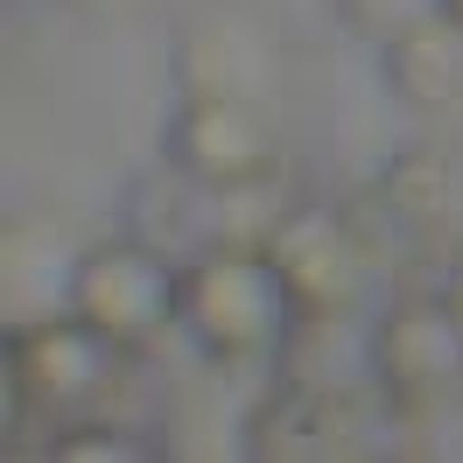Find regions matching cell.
Wrapping results in <instances>:
<instances>
[{
  "mask_svg": "<svg viewBox=\"0 0 463 463\" xmlns=\"http://www.w3.org/2000/svg\"><path fill=\"white\" fill-rule=\"evenodd\" d=\"M175 323L197 337L211 365H260L288 345L302 317H295L288 281L274 274L267 246H211L197 267H183Z\"/></svg>",
  "mask_w": 463,
  "mask_h": 463,
  "instance_id": "cell-1",
  "label": "cell"
},
{
  "mask_svg": "<svg viewBox=\"0 0 463 463\" xmlns=\"http://www.w3.org/2000/svg\"><path fill=\"white\" fill-rule=\"evenodd\" d=\"M119 351L127 345L106 337L99 323H85L78 309L7 323V407L14 414L78 421L119 379Z\"/></svg>",
  "mask_w": 463,
  "mask_h": 463,
  "instance_id": "cell-2",
  "label": "cell"
},
{
  "mask_svg": "<svg viewBox=\"0 0 463 463\" xmlns=\"http://www.w3.org/2000/svg\"><path fill=\"white\" fill-rule=\"evenodd\" d=\"M267 260L288 281V302L302 323H345L365 295V267L373 246L358 239L351 218L323 211V203H295L281 211V225L267 232Z\"/></svg>",
  "mask_w": 463,
  "mask_h": 463,
  "instance_id": "cell-3",
  "label": "cell"
},
{
  "mask_svg": "<svg viewBox=\"0 0 463 463\" xmlns=\"http://www.w3.org/2000/svg\"><path fill=\"white\" fill-rule=\"evenodd\" d=\"M71 309L134 351V345H147L155 330L175 323V309H183V274H169L147 246H91V253L71 260Z\"/></svg>",
  "mask_w": 463,
  "mask_h": 463,
  "instance_id": "cell-4",
  "label": "cell"
},
{
  "mask_svg": "<svg viewBox=\"0 0 463 463\" xmlns=\"http://www.w3.org/2000/svg\"><path fill=\"white\" fill-rule=\"evenodd\" d=\"M373 365L379 386L401 414L449 401V386H463V323L449 302H401L393 317L373 330Z\"/></svg>",
  "mask_w": 463,
  "mask_h": 463,
  "instance_id": "cell-5",
  "label": "cell"
},
{
  "mask_svg": "<svg viewBox=\"0 0 463 463\" xmlns=\"http://www.w3.org/2000/svg\"><path fill=\"white\" fill-rule=\"evenodd\" d=\"M169 155L183 175H197L211 190L274 169V141H267V119L253 99H183L169 127Z\"/></svg>",
  "mask_w": 463,
  "mask_h": 463,
  "instance_id": "cell-6",
  "label": "cell"
},
{
  "mask_svg": "<svg viewBox=\"0 0 463 463\" xmlns=\"http://www.w3.org/2000/svg\"><path fill=\"white\" fill-rule=\"evenodd\" d=\"M175 78H183V99H253L260 106L274 91V78H281V57L260 35V22L197 14L175 43Z\"/></svg>",
  "mask_w": 463,
  "mask_h": 463,
  "instance_id": "cell-7",
  "label": "cell"
},
{
  "mask_svg": "<svg viewBox=\"0 0 463 463\" xmlns=\"http://www.w3.org/2000/svg\"><path fill=\"white\" fill-rule=\"evenodd\" d=\"M253 457H345L358 449V421H351L345 393H323V386H288L260 407V421L246 435Z\"/></svg>",
  "mask_w": 463,
  "mask_h": 463,
  "instance_id": "cell-8",
  "label": "cell"
},
{
  "mask_svg": "<svg viewBox=\"0 0 463 463\" xmlns=\"http://www.w3.org/2000/svg\"><path fill=\"white\" fill-rule=\"evenodd\" d=\"M386 78L414 113H442L463 99V22L442 7L421 29H407L386 43Z\"/></svg>",
  "mask_w": 463,
  "mask_h": 463,
  "instance_id": "cell-9",
  "label": "cell"
},
{
  "mask_svg": "<svg viewBox=\"0 0 463 463\" xmlns=\"http://www.w3.org/2000/svg\"><path fill=\"white\" fill-rule=\"evenodd\" d=\"M379 203H386V218H401L414 232H435L449 211H457V169L442 162V155H401L386 183H379Z\"/></svg>",
  "mask_w": 463,
  "mask_h": 463,
  "instance_id": "cell-10",
  "label": "cell"
},
{
  "mask_svg": "<svg viewBox=\"0 0 463 463\" xmlns=\"http://www.w3.org/2000/svg\"><path fill=\"white\" fill-rule=\"evenodd\" d=\"M43 457H57V463H85V457L134 463V457H147V442H134V435H119V429H106V421H63V429H50Z\"/></svg>",
  "mask_w": 463,
  "mask_h": 463,
  "instance_id": "cell-11",
  "label": "cell"
},
{
  "mask_svg": "<svg viewBox=\"0 0 463 463\" xmlns=\"http://www.w3.org/2000/svg\"><path fill=\"white\" fill-rule=\"evenodd\" d=\"M429 14H442V0H345V22H351L358 35H373L379 50H386L393 35L421 29Z\"/></svg>",
  "mask_w": 463,
  "mask_h": 463,
  "instance_id": "cell-12",
  "label": "cell"
},
{
  "mask_svg": "<svg viewBox=\"0 0 463 463\" xmlns=\"http://www.w3.org/2000/svg\"><path fill=\"white\" fill-rule=\"evenodd\" d=\"M442 302H449V309H457V323H463V260L449 267V288H442Z\"/></svg>",
  "mask_w": 463,
  "mask_h": 463,
  "instance_id": "cell-13",
  "label": "cell"
},
{
  "mask_svg": "<svg viewBox=\"0 0 463 463\" xmlns=\"http://www.w3.org/2000/svg\"><path fill=\"white\" fill-rule=\"evenodd\" d=\"M442 7H449V14H457V22H463V0H442Z\"/></svg>",
  "mask_w": 463,
  "mask_h": 463,
  "instance_id": "cell-14",
  "label": "cell"
}]
</instances>
